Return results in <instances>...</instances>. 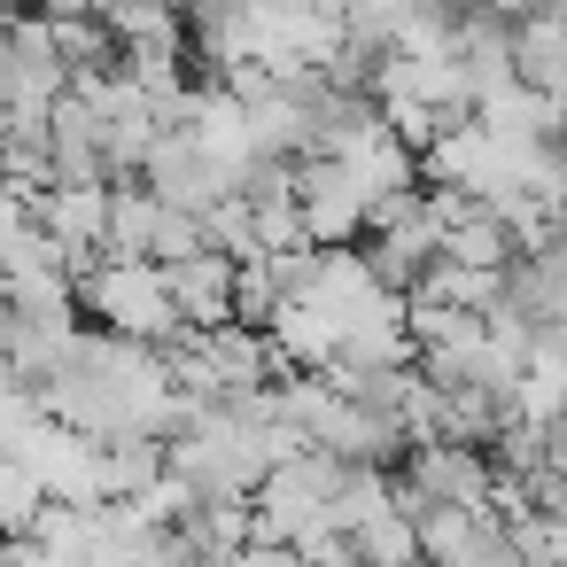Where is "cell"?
Instances as JSON below:
<instances>
[{"instance_id":"6da1fadb","label":"cell","mask_w":567,"mask_h":567,"mask_svg":"<svg viewBox=\"0 0 567 567\" xmlns=\"http://www.w3.org/2000/svg\"><path fill=\"white\" fill-rule=\"evenodd\" d=\"M79 311H94L110 334H133V342H172L179 334V311L164 296V265L148 257H94L79 280H71Z\"/></svg>"},{"instance_id":"7a4b0ae2","label":"cell","mask_w":567,"mask_h":567,"mask_svg":"<svg viewBox=\"0 0 567 567\" xmlns=\"http://www.w3.org/2000/svg\"><path fill=\"white\" fill-rule=\"evenodd\" d=\"M489 482H497V458L474 451V443H412L404 451V474H396V513L420 520L427 505H489Z\"/></svg>"},{"instance_id":"3957f363","label":"cell","mask_w":567,"mask_h":567,"mask_svg":"<svg viewBox=\"0 0 567 567\" xmlns=\"http://www.w3.org/2000/svg\"><path fill=\"white\" fill-rule=\"evenodd\" d=\"M288 203H296L311 249H342V241L365 234V195L350 187L342 156H296L288 164Z\"/></svg>"},{"instance_id":"277c9868","label":"cell","mask_w":567,"mask_h":567,"mask_svg":"<svg viewBox=\"0 0 567 567\" xmlns=\"http://www.w3.org/2000/svg\"><path fill=\"white\" fill-rule=\"evenodd\" d=\"M141 187H148L156 203H172V210H210L218 195H234L226 172L203 156V141H195L187 125H164V133L148 141V156H141Z\"/></svg>"},{"instance_id":"5b68a950","label":"cell","mask_w":567,"mask_h":567,"mask_svg":"<svg viewBox=\"0 0 567 567\" xmlns=\"http://www.w3.org/2000/svg\"><path fill=\"white\" fill-rule=\"evenodd\" d=\"M513 79L567 110V17L544 9V0H528V9L513 17Z\"/></svg>"},{"instance_id":"8992f818","label":"cell","mask_w":567,"mask_h":567,"mask_svg":"<svg viewBox=\"0 0 567 567\" xmlns=\"http://www.w3.org/2000/svg\"><path fill=\"white\" fill-rule=\"evenodd\" d=\"M164 296H172L179 327H226L234 319V257L195 249V257L164 265Z\"/></svg>"},{"instance_id":"52a82bcc","label":"cell","mask_w":567,"mask_h":567,"mask_svg":"<svg viewBox=\"0 0 567 567\" xmlns=\"http://www.w3.org/2000/svg\"><path fill=\"white\" fill-rule=\"evenodd\" d=\"M342 172H350V187L365 195V210L373 203H389V195H412L420 187V148H404L389 125L381 133H365L358 148H342Z\"/></svg>"},{"instance_id":"ba28073f","label":"cell","mask_w":567,"mask_h":567,"mask_svg":"<svg viewBox=\"0 0 567 567\" xmlns=\"http://www.w3.org/2000/svg\"><path fill=\"white\" fill-rule=\"evenodd\" d=\"M156 195L141 179H117L110 187V218H102V257H148V234H156Z\"/></svg>"},{"instance_id":"9c48e42d","label":"cell","mask_w":567,"mask_h":567,"mask_svg":"<svg viewBox=\"0 0 567 567\" xmlns=\"http://www.w3.org/2000/svg\"><path fill=\"white\" fill-rule=\"evenodd\" d=\"M40 505H48L40 474H32L24 458H9V451H0V544H9V536H24V528L40 520Z\"/></svg>"},{"instance_id":"30bf717a","label":"cell","mask_w":567,"mask_h":567,"mask_svg":"<svg viewBox=\"0 0 567 567\" xmlns=\"http://www.w3.org/2000/svg\"><path fill=\"white\" fill-rule=\"evenodd\" d=\"M272 303H280L272 257H265V249H257V257H234V319H241V327H265Z\"/></svg>"},{"instance_id":"8fae6325","label":"cell","mask_w":567,"mask_h":567,"mask_svg":"<svg viewBox=\"0 0 567 567\" xmlns=\"http://www.w3.org/2000/svg\"><path fill=\"white\" fill-rule=\"evenodd\" d=\"M505 536H513L520 567H567V520H551V513H513Z\"/></svg>"},{"instance_id":"7c38bea8","label":"cell","mask_w":567,"mask_h":567,"mask_svg":"<svg viewBox=\"0 0 567 567\" xmlns=\"http://www.w3.org/2000/svg\"><path fill=\"white\" fill-rule=\"evenodd\" d=\"M203 249H218V257H257V226H249V203H241V195H218V203L203 210Z\"/></svg>"},{"instance_id":"4fadbf2b","label":"cell","mask_w":567,"mask_h":567,"mask_svg":"<svg viewBox=\"0 0 567 567\" xmlns=\"http://www.w3.org/2000/svg\"><path fill=\"white\" fill-rule=\"evenodd\" d=\"M520 373L567 404V319H551V327H528V365H520Z\"/></svg>"},{"instance_id":"5bb4252c","label":"cell","mask_w":567,"mask_h":567,"mask_svg":"<svg viewBox=\"0 0 567 567\" xmlns=\"http://www.w3.org/2000/svg\"><path fill=\"white\" fill-rule=\"evenodd\" d=\"M203 249V210H156V234H148V265H179Z\"/></svg>"},{"instance_id":"9a60e30c","label":"cell","mask_w":567,"mask_h":567,"mask_svg":"<svg viewBox=\"0 0 567 567\" xmlns=\"http://www.w3.org/2000/svg\"><path fill=\"white\" fill-rule=\"evenodd\" d=\"M544 9H559V17H567V0H544Z\"/></svg>"},{"instance_id":"2e32d148","label":"cell","mask_w":567,"mask_h":567,"mask_svg":"<svg viewBox=\"0 0 567 567\" xmlns=\"http://www.w3.org/2000/svg\"><path fill=\"white\" fill-rule=\"evenodd\" d=\"M0 303H9V296H0Z\"/></svg>"}]
</instances>
